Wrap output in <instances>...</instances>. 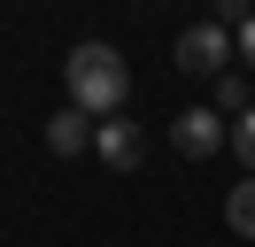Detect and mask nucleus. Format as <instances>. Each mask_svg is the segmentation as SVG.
Here are the masks:
<instances>
[{"mask_svg":"<svg viewBox=\"0 0 255 247\" xmlns=\"http://www.w3.org/2000/svg\"><path fill=\"white\" fill-rule=\"evenodd\" d=\"M101 124H85V108H62V116H47V147L54 154H85V139H93Z\"/></svg>","mask_w":255,"mask_h":247,"instance_id":"obj_5","label":"nucleus"},{"mask_svg":"<svg viewBox=\"0 0 255 247\" xmlns=\"http://www.w3.org/2000/svg\"><path fill=\"white\" fill-rule=\"evenodd\" d=\"M93 154H101V162L116 170V178H124V170H139V154H147V139H139V124H124V116H109V124H101V131H93Z\"/></svg>","mask_w":255,"mask_h":247,"instance_id":"obj_4","label":"nucleus"},{"mask_svg":"<svg viewBox=\"0 0 255 247\" xmlns=\"http://www.w3.org/2000/svg\"><path fill=\"white\" fill-rule=\"evenodd\" d=\"M232 154H240V162H248V178H255V108H248V116L232 124Z\"/></svg>","mask_w":255,"mask_h":247,"instance_id":"obj_8","label":"nucleus"},{"mask_svg":"<svg viewBox=\"0 0 255 247\" xmlns=\"http://www.w3.org/2000/svg\"><path fill=\"white\" fill-rule=\"evenodd\" d=\"M240 62H248V70H255V15H248V23H240Z\"/></svg>","mask_w":255,"mask_h":247,"instance_id":"obj_9","label":"nucleus"},{"mask_svg":"<svg viewBox=\"0 0 255 247\" xmlns=\"http://www.w3.org/2000/svg\"><path fill=\"white\" fill-rule=\"evenodd\" d=\"M217 108H232V116H248V108H255V85H248L240 70H224V77H217Z\"/></svg>","mask_w":255,"mask_h":247,"instance_id":"obj_7","label":"nucleus"},{"mask_svg":"<svg viewBox=\"0 0 255 247\" xmlns=\"http://www.w3.org/2000/svg\"><path fill=\"white\" fill-rule=\"evenodd\" d=\"M224 224H232L240 240H255V178H248V185H232V201H224Z\"/></svg>","mask_w":255,"mask_h":247,"instance_id":"obj_6","label":"nucleus"},{"mask_svg":"<svg viewBox=\"0 0 255 247\" xmlns=\"http://www.w3.org/2000/svg\"><path fill=\"white\" fill-rule=\"evenodd\" d=\"M62 77H70V108H85V116H116L124 93H131V70H124V54L109 39H78Z\"/></svg>","mask_w":255,"mask_h":247,"instance_id":"obj_1","label":"nucleus"},{"mask_svg":"<svg viewBox=\"0 0 255 247\" xmlns=\"http://www.w3.org/2000/svg\"><path fill=\"white\" fill-rule=\"evenodd\" d=\"M170 147L186 154V162H209L217 147H232V131H224L209 108H186V116H170Z\"/></svg>","mask_w":255,"mask_h":247,"instance_id":"obj_3","label":"nucleus"},{"mask_svg":"<svg viewBox=\"0 0 255 247\" xmlns=\"http://www.w3.org/2000/svg\"><path fill=\"white\" fill-rule=\"evenodd\" d=\"M224 62H232V31H224V23H193V31H178V70H193V77H224Z\"/></svg>","mask_w":255,"mask_h":247,"instance_id":"obj_2","label":"nucleus"}]
</instances>
